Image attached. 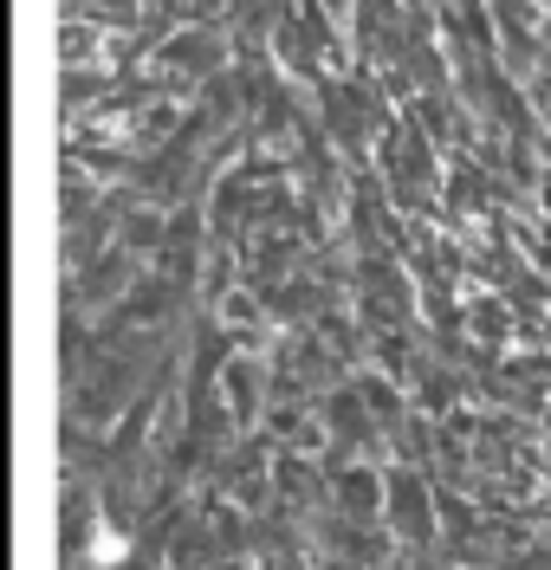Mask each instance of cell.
Segmentation results:
<instances>
[{
  "mask_svg": "<svg viewBox=\"0 0 551 570\" xmlns=\"http://www.w3.org/2000/svg\"><path fill=\"white\" fill-rule=\"evenodd\" d=\"M91 558H98V564H124V532H98Z\"/></svg>",
  "mask_w": 551,
  "mask_h": 570,
  "instance_id": "1",
  "label": "cell"
}]
</instances>
